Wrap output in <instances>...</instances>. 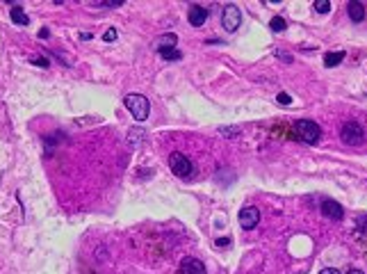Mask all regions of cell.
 <instances>
[{"instance_id":"obj_5","label":"cell","mask_w":367,"mask_h":274,"mask_svg":"<svg viewBox=\"0 0 367 274\" xmlns=\"http://www.w3.org/2000/svg\"><path fill=\"white\" fill-rule=\"evenodd\" d=\"M240 23H242V12H240L235 5L223 7V12H221V25L226 27V32H235L237 27H240Z\"/></svg>"},{"instance_id":"obj_19","label":"cell","mask_w":367,"mask_h":274,"mask_svg":"<svg viewBox=\"0 0 367 274\" xmlns=\"http://www.w3.org/2000/svg\"><path fill=\"white\" fill-rule=\"evenodd\" d=\"M30 62H32V64H37V67H41V69L50 67V62H48L46 57H30Z\"/></svg>"},{"instance_id":"obj_27","label":"cell","mask_w":367,"mask_h":274,"mask_svg":"<svg viewBox=\"0 0 367 274\" xmlns=\"http://www.w3.org/2000/svg\"><path fill=\"white\" fill-rule=\"evenodd\" d=\"M80 39H82V41H87V39H92V34H89V32H80Z\"/></svg>"},{"instance_id":"obj_11","label":"cell","mask_w":367,"mask_h":274,"mask_svg":"<svg viewBox=\"0 0 367 274\" xmlns=\"http://www.w3.org/2000/svg\"><path fill=\"white\" fill-rule=\"evenodd\" d=\"M347 12H349V19L354 21V23H363L367 16V9L363 2H358V0H351L347 5Z\"/></svg>"},{"instance_id":"obj_8","label":"cell","mask_w":367,"mask_h":274,"mask_svg":"<svg viewBox=\"0 0 367 274\" xmlns=\"http://www.w3.org/2000/svg\"><path fill=\"white\" fill-rule=\"evenodd\" d=\"M321 213H324V217H331V220L338 222L344 217V208L333 199H321Z\"/></svg>"},{"instance_id":"obj_15","label":"cell","mask_w":367,"mask_h":274,"mask_svg":"<svg viewBox=\"0 0 367 274\" xmlns=\"http://www.w3.org/2000/svg\"><path fill=\"white\" fill-rule=\"evenodd\" d=\"M313 7H315V12H319V14L331 12V2H328V0H315Z\"/></svg>"},{"instance_id":"obj_18","label":"cell","mask_w":367,"mask_h":274,"mask_svg":"<svg viewBox=\"0 0 367 274\" xmlns=\"http://www.w3.org/2000/svg\"><path fill=\"white\" fill-rule=\"evenodd\" d=\"M276 100H278L281 105H290V103H292V96H290L288 92H281L278 96H276Z\"/></svg>"},{"instance_id":"obj_10","label":"cell","mask_w":367,"mask_h":274,"mask_svg":"<svg viewBox=\"0 0 367 274\" xmlns=\"http://www.w3.org/2000/svg\"><path fill=\"white\" fill-rule=\"evenodd\" d=\"M187 19H190L192 25H203L205 21H208V9L201 5H192L190 7V12H187Z\"/></svg>"},{"instance_id":"obj_14","label":"cell","mask_w":367,"mask_h":274,"mask_svg":"<svg viewBox=\"0 0 367 274\" xmlns=\"http://www.w3.org/2000/svg\"><path fill=\"white\" fill-rule=\"evenodd\" d=\"M269 27H271L274 32H283V30L288 27V23H285V19H281V16H274V19L269 21Z\"/></svg>"},{"instance_id":"obj_24","label":"cell","mask_w":367,"mask_h":274,"mask_svg":"<svg viewBox=\"0 0 367 274\" xmlns=\"http://www.w3.org/2000/svg\"><path fill=\"white\" fill-rule=\"evenodd\" d=\"M230 245V238H223V240H217V247H228Z\"/></svg>"},{"instance_id":"obj_16","label":"cell","mask_w":367,"mask_h":274,"mask_svg":"<svg viewBox=\"0 0 367 274\" xmlns=\"http://www.w3.org/2000/svg\"><path fill=\"white\" fill-rule=\"evenodd\" d=\"M142 137H144V130H142V128H132L130 133H128V140H132L135 144H137V142H142Z\"/></svg>"},{"instance_id":"obj_12","label":"cell","mask_w":367,"mask_h":274,"mask_svg":"<svg viewBox=\"0 0 367 274\" xmlns=\"http://www.w3.org/2000/svg\"><path fill=\"white\" fill-rule=\"evenodd\" d=\"M9 16H12V21L16 25H30V16H27L25 9L21 5H14L12 9H9Z\"/></svg>"},{"instance_id":"obj_7","label":"cell","mask_w":367,"mask_h":274,"mask_svg":"<svg viewBox=\"0 0 367 274\" xmlns=\"http://www.w3.org/2000/svg\"><path fill=\"white\" fill-rule=\"evenodd\" d=\"M178 274H205L203 263L194 258V256H185L180 265H178Z\"/></svg>"},{"instance_id":"obj_4","label":"cell","mask_w":367,"mask_h":274,"mask_svg":"<svg viewBox=\"0 0 367 274\" xmlns=\"http://www.w3.org/2000/svg\"><path fill=\"white\" fill-rule=\"evenodd\" d=\"M340 137L344 144H349V147H356V144H361L363 137H365V130H363L361 124H356V121H347L344 126H342L340 130Z\"/></svg>"},{"instance_id":"obj_20","label":"cell","mask_w":367,"mask_h":274,"mask_svg":"<svg viewBox=\"0 0 367 274\" xmlns=\"http://www.w3.org/2000/svg\"><path fill=\"white\" fill-rule=\"evenodd\" d=\"M219 133L223 137H235V135H240V128H219Z\"/></svg>"},{"instance_id":"obj_28","label":"cell","mask_w":367,"mask_h":274,"mask_svg":"<svg viewBox=\"0 0 367 274\" xmlns=\"http://www.w3.org/2000/svg\"><path fill=\"white\" fill-rule=\"evenodd\" d=\"M347 274H365V272H361V270H349Z\"/></svg>"},{"instance_id":"obj_1","label":"cell","mask_w":367,"mask_h":274,"mask_svg":"<svg viewBox=\"0 0 367 274\" xmlns=\"http://www.w3.org/2000/svg\"><path fill=\"white\" fill-rule=\"evenodd\" d=\"M123 103H125V107L130 110V114L137 121H146V119H148L151 103H148V99H146V96H142V94H128V96L123 99Z\"/></svg>"},{"instance_id":"obj_6","label":"cell","mask_w":367,"mask_h":274,"mask_svg":"<svg viewBox=\"0 0 367 274\" xmlns=\"http://www.w3.org/2000/svg\"><path fill=\"white\" fill-rule=\"evenodd\" d=\"M258 222H260V210L256 206H246L240 210V226L251 231V228L258 226Z\"/></svg>"},{"instance_id":"obj_3","label":"cell","mask_w":367,"mask_h":274,"mask_svg":"<svg viewBox=\"0 0 367 274\" xmlns=\"http://www.w3.org/2000/svg\"><path fill=\"white\" fill-rule=\"evenodd\" d=\"M169 167L171 172L176 176H180V178H190L192 174H194V165H192V160L187 158V155L178 153V151H173V153L169 155Z\"/></svg>"},{"instance_id":"obj_23","label":"cell","mask_w":367,"mask_h":274,"mask_svg":"<svg viewBox=\"0 0 367 274\" xmlns=\"http://www.w3.org/2000/svg\"><path fill=\"white\" fill-rule=\"evenodd\" d=\"M103 39H105V41H114V39H117V30H114V27H110V30H105Z\"/></svg>"},{"instance_id":"obj_25","label":"cell","mask_w":367,"mask_h":274,"mask_svg":"<svg viewBox=\"0 0 367 274\" xmlns=\"http://www.w3.org/2000/svg\"><path fill=\"white\" fill-rule=\"evenodd\" d=\"M319 274H340V272H338V270H335V268H326V270H321Z\"/></svg>"},{"instance_id":"obj_17","label":"cell","mask_w":367,"mask_h":274,"mask_svg":"<svg viewBox=\"0 0 367 274\" xmlns=\"http://www.w3.org/2000/svg\"><path fill=\"white\" fill-rule=\"evenodd\" d=\"M162 57H164V60H173V62H178V60H183V53L173 48V50H167V53H162Z\"/></svg>"},{"instance_id":"obj_2","label":"cell","mask_w":367,"mask_h":274,"mask_svg":"<svg viewBox=\"0 0 367 274\" xmlns=\"http://www.w3.org/2000/svg\"><path fill=\"white\" fill-rule=\"evenodd\" d=\"M294 135L306 144H315L321 137V128L313 119H299L294 124Z\"/></svg>"},{"instance_id":"obj_26","label":"cell","mask_w":367,"mask_h":274,"mask_svg":"<svg viewBox=\"0 0 367 274\" xmlns=\"http://www.w3.org/2000/svg\"><path fill=\"white\" fill-rule=\"evenodd\" d=\"M39 37H41V39H48V37H50V32H48L46 27H44V30H41V32H39Z\"/></svg>"},{"instance_id":"obj_9","label":"cell","mask_w":367,"mask_h":274,"mask_svg":"<svg viewBox=\"0 0 367 274\" xmlns=\"http://www.w3.org/2000/svg\"><path fill=\"white\" fill-rule=\"evenodd\" d=\"M176 44H178V37L173 32H169V34L157 37V39L153 41V48H155L157 53L162 55V53H167V50H173V48H176Z\"/></svg>"},{"instance_id":"obj_22","label":"cell","mask_w":367,"mask_h":274,"mask_svg":"<svg viewBox=\"0 0 367 274\" xmlns=\"http://www.w3.org/2000/svg\"><path fill=\"white\" fill-rule=\"evenodd\" d=\"M100 7H121L123 5V0H105V2H96Z\"/></svg>"},{"instance_id":"obj_21","label":"cell","mask_w":367,"mask_h":274,"mask_svg":"<svg viewBox=\"0 0 367 274\" xmlns=\"http://www.w3.org/2000/svg\"><path fill=\"white\" fill-rule=\"evenodd\" d=\"M356 226H358V231L367 233V215H361V217L356 220Z\"/></svg>"},{"instance_id":"obj_13","label":"cell","mask_w":367,"mask_h":274,"mask_svg":"<svg viewBox=\"0 0 367 274\" xmlns=\"http://www.w3.org/2000/svg\"><path fill=\"white\" fill-rule=\"evenodd\" d=\"M344 57H347V53H344V50H338V53H326V55H324V64H326V67H338V64H340Z\"/></svg>"}]
</instances>
